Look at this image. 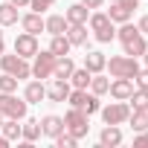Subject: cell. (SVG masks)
Wrapping results in <instances>:
<instances>
[{
    "label": "cell",
    "mask_w": 148,
    "mask_h": 148,
    "mask_svg": "<svg viewBox=\"0 0 148 148\" xmlns=\"http://www.w3.org/2000/svg\"><path fill=\"white\" fill-rule=\"evenodd\" d=\"M122 128L119 125H105L102 128V134H99V145L102 148H116V145H122Z\"/></svg>",
    "instance_id": "obj_11"
},
{
    "label": "cell",
    "mask_w": 148,
    "mask_h": 148,
    "mask_svg": "<svg viewBox=\"0 0 148 148\" xmlns=\"http://www.w3.org/2000/svg\"><path fill=\"white\" fill-rule=\"evenodd\" d=\"M6 145H9V139H6L3 134H0V148H6Z\"/></svg>",
    "instance_id": "obj_40"
},
{
    "label": "cell",
    "mask_w": 148,
    "mask_h": 148,
    "mask_svg": "<svg viewBox=\"0 0 148 148\" xmlns=\"http://www.w3.org/2000/svg\"><path fill=\"white\" fill-rule=\"evenodd\" d=\"M21 26H23V32H29V35H38V32H44V18H41L38 12L21 15Z\"/></svg>",
    "instance_id": "obj_18"
},
{
    "label": "cell",
    "mask_w": 148,
    "mask_h": 148,
    "mask_svg": "<svg viewBox=\"0 0 148 148\" xmlns=\"http://www.w3.org/2000/svg\"><path fill=\"white\" fill-rule=\"evenodd\" d=\"M134 84H136V87H142V90H148V67H142L136 76H134Z\"/></svg>",
    "instance_id": "obj_34"
},
{
    "label": "cell",
    "mask_w": 148,
    "mask_h": 148,
    "mask_svg": "<svg viewBox=\"0 0 148 148\" xmlns=\"http://www.w3.org/2000/svg\"><path fill=\"white\" fill-rule=\"evenodd\" d=\"M99 108H102V105H99V96H96V93H87L79 110H84L87 116H93V113H99Z\"/></svg>",
    "instance_id": "obj_29"
},
{
    "label": "cell",
    "mask_w": 148,
    "mask_h": 148,
    "mask_svg": "<svg viewBox=\"0 0 148 148\" xmlns=\"http://www.w3.org/2000/svg\"><path fill=\"white\" fill-rule=\"evenodd\" d=\"M0 93H18V79L3 73V76H0Z\"/></svg>",
    "instance_id": "obj_32"
},
{
    "label": "cell",
    "mask_w": 148,
    "mask_h": 148,
    "mask_svg": "<svg viewBox=\"0 0 148 148\" xmlns=\"http://www.w3.org/2000/svg\"><path fill=\"white\" fill-rule=\"evenodd\" d=\"M67 18L64 15H49V18H44V32H49V35H64L67 32Z\"/></svg>",
    "instance_id": "obj_19"
},
{
    "label": "cell",
    "mask_w": 148,
    "mask_h": 148,
    "mask_svg": "<svg viewBox=\"0 0 148 148\" xmlns=\"http://www.w3.org/2000/svg\"><path fill=\"white\" fill-rule=\"evenodd\" d=\"M9 3H15L18 9H23V6H29V0H9Z\"/></svg>",
    "instance_id": "obj_39"
},
{
    "label": "cell",
    "mask_w": 148,
    "mask_h": 148,
    "mask_svg": "<svg viewBox=\"0 0 148 148\" xmlns=\"http://www.w3.org/2000/svg\"><path fill=\"white\" fill-rule=\"evenodd\" d=\"M128 105H131V108H148V90H142V87H134V93H131Z\"/></svg>",
    "instance_id": "obj_30"
},
{
    "label": "cell",
    "mask_w": 148,
    "mask_h": 148,
    "mask_svg": "<svg viewBox=\"0 0 148 148\" xmlns=\"http://www.w3.org/2000/svg\"><path fill=\"white\" fill-rule=\"evenodd\" d=\"M0 122H3V116H0Z\"/></svg>",
    "instance_id": "obj_43"
},
{
    "label": "cell",
    "mask_w": 148,
    "mask_h": 148,
    "mask_svg": "<svg viewBox=\"0 0 148 148\" xmlns=\"http://www.w3.org/2000/svg\"><path fill=\"white\" fill-rule=\"evenodd\" d=\"M105 64H108V55H105V52H99V49H93V52H87V55H84V67H87L90 73H102V70H105Z\"/></svg>",
    "instance_id": "obj_25"
},
{
    "label": "cell",
    "mask_w": 148,
    "mask_h": 148,
    "mask_svg": "<svg viewBox=\"0 0 148 148\" xmlns=\"http://www.w3.org/2000/svg\"><path fill=\"white\" fill-rule=\"evenodd\" d=\"M108 87H110V79H105L102 73H93V76H90V93L105 96V93H108Z\"/></svg>",
    "instance_id": "obj_27"
},
{
    "label": "cell",
    "mask_w": 148,
    "mask_h": 148,
    "mask_svg": "<svg viewBox=\"0 0 148 148\" xmlns=\"http://www.w3.org/2000/svg\"><path fill=\"white\" fill-rule=\"evenodd\" d=\"M52 3H55V0H29V9H32V12H38V15H44Z\"/></svg>",
    "instance_id": "obj_33"
},
{
    "label": "cell",
    "mask_w": 148,
    "mask_h": 148,
    "mask_svg": "<svg viewBox=\"0 0 148 148\" xmlns=\"http://www.w3.org/2000/svg\"><path fill=\"white\" fill-rule=\"evenodd\" d=\"M70 49H73V44H70V38H67V35H52V41H49V52H52L55 58L70 55Z\"/></svg>",
    "instance_id": "obj_24"
},
{
    "label": "cell",
    "mask_w": 148,
    "mask_h": 148,
    "mask_svg": "<svg viewBox=\"0 0 148 148\" xmlns=\"http://www.w3.org/2000/svg\"><path fill=\"white\" fill-rule=\"evenodd\" d=\"M105 70H110V76H113V79H134L142 67H139V61H136V58H131V55H125V52H122V55L108 58Z\"/></svg>",
    "instance_id": "obj_2"
},
{
    "label": "cell",
    "mask_w": 148,
    "mask_h": 148,
    "mask_svg": "<svg viewBox=\"0 0 148 148\" xmlns=\"http://www.w3.org/2000/svg\"><path fill=\"white\" fill-rule=\"evenodd\" d=\"M64 131L73 134L76 139L87 136V131H90V116H87L84 110H79V108H70V110L64 113Z\"/></svg>",
    "instance_id": "obj_5"
},
{
    "label": "cell",
    "mask_w": 148,
    "mask_h": 148,
    "mask_svg": "<svg viewBox=\"0 0 148 148\" xmlns=\"http://www.w3.org/2000/svg\"><path fill=\"white\" fill-rule=\"evenodd\" d=\"M18 21H21V15H18L15 3H0V26H15Z\"/></svg>",
    "instance_id": "obj_26"
},
{
    "label": "cell",
    "mask_w": 148,
    "mask_h": 148,
    "mask_svg": "<svg viewBox=\"0 0 148 148\" xmlns=\"http://www.w3.org/2000/svg\"><path fill=\"white\" fill-rule=\"evenodd\" d=\"M134 148H148V128L139 131V134L134 136Z\"/></svg>",
    "instance_id": "obj_35"
},
{
    "label": "cell",
    "mask_w": 148,
    "mask_h": 148,
    "mask_svg": "<svg viewBox=\"0 0 148 148\" xmlns=\"http://www.w3.org/2000/svg\"><path fill=\"white\" fill-rule=\"evenodd\" d=\"M136 26H139V32H142V35H148V15H142V18L136 21Z\"/></svg>",
    "instance_id": "obj_36"
},
{
    "label": "cell",
    "mask_w": 148,
    "mask_h": 148,
    "mask_svg": "<svg viewBox=\"0 0 148 148\" xmlns=\"http://www.w3.org/2000/svg\"><path fill=\"white\" fill-rule=\"evenodd\" d=\"M6 52V41H3V26H0V55Z\"/></svg>",
    "instance_id": "obj_38"
},
{
    "label": "cell",
    "mask_w": 148,
    "mask_h": 148,
    "mask_svg": "<svg viewBox=\"0 0 148 148\" xmlns=\"http://www.w3.org/2000/svg\"><path fill=\"white\" fill-rule=\"evenodd\" d=\"M73 70H76V61H73L70 55H61V58L55 61V70H52V79H64V82H67Z\"/></svg>",
    "instance_id": "obj_22"
},
{
    "label": "cell",
    "mask_w": 148,
    "mask_h": 148,
    "mask_svg": "<svg viewBox=\"0 0 148 148\" xmlns=\"http://www.w3.org/2000/svg\"><path fill=\"white\" fill-rule=\"evenodd\" d=\"M64 18H67V23H87V18H90V9H87L84 3H73V6L64 12Z\"/></svg>",
    "instance_id": "obj_20"
},
{
    "label": "cell",
    "mask_w": 148,
    "mask_h": 148,
    "mask_svg": "<svg viewBox=\"0 0 148 148\" xmlns=\"http://www.w3.org/2000/svg\"><path fill=\"white\" fill-rule=\"evenodd\" d=\"M142 58H145V67H148V49H145V52H142Z\"/></svg>",
    "instance_id": "obj_41"
},
{
    "label": "cell",
    "mask_w": 148,
    "mask_h": 148,
    "mask_svg": "<svg viewBox=\"0 0 148 148\" xmlns=\"http://www.w3.org/2000/svg\"><path fill=\"white\" fill-rule=\"evenodd\" d=\"M134 79H113L110 82V87H108V93H110V99H119V102H128L131 99V93H134Z\"/></svg>",
    "instance_id": "obj_9"
},
{
    "label": "cell",
    "mask_w": 148,
    "mask_h": 148,
    "mask_svg": "<svg viewBox=\"0 0 148 148\" xmlns=\"http://www.w3.org/2000/svg\"><path fill=\"white\" fill-rule=\"evenodd\" d=\"M128 122H131L134 134L145 131V128H148V108H131V116H128Z\"/></svg>",
    "instance_id": "obj_21"
},
{
    "label": "cell",
    "mask_w": 148,
    "mask_h": 148,
    "mask_svg": "<svg viewBox=\"0 0 148 148\" xmlns=\"http://www.w3.org/2000/svg\"><path fill=\"white\" fill-rule=\"evenodd\" d=\"M23 99H26L29 105H41V99H47V84H44L41 79L29 82V84L23 87Z\"/></svg>",
    "instance_id": "obj_13"
},
{
    "label": "cell",
    "mask_w": 148,
    "mask_h": 148,
    "mask_svg": "<svg viewBox=\"0 0 148 148\" xmlns=\"http://www.w3.org/2000/svg\"><path fill=\"white\" fill-rule=\"evenodd\" d=\"M110 3H116V0H110Z\"/></svg>",
    "instance_id": "obj_42"
},
{
    "label": "cell",
    "mask_w": 148,
    "mask_h": 148,
    "mask_svg": "<svg viewBox=\"0 0 148 148\" xmlns=\"http://www.w3.org/2000/svg\"><path fill=\"white\" fill-rule=\"evenodd\" d=\"M87 23H90V32L96 35L99 44H110L116 38V23L108 18V12H90Z\"/></svg>",
    "instance_id": "obj_1"
},
{
    "label": "cell",
    "mask_w": 148,
    "mask_h": 148,
    "mask_svg": "<svg viewBox=\"0 0 148 148\" xmlns=\"http://www.w3.org/2000/svg\"><path fill=\"white\" fill-rule=\"evenodd\" d=\"M82 3H84L87 9H102V3H105V0H82Z\"/></svg>",
    "instance_id": "obj_37"
},
{
    "label": "cell",
    "mask_w": 148,
    "mask_h": 148,
    "mask_svg": "<svg viewBox=\"0 0 148 148\" xmlns=\"http://www.w3.org/2000/svg\"><path fill=\"white\" fill-rule=\"evenodd\" d=\"M26 110H29V102L26 99H18L15 93H0V116H3V119L23 122L26 119Z\"/></svg>",
    "instance_id": "obj_3"
},
{
    "label": "cell",
    "mask_w": 148,
    "mask_h": 148,
    "mask_svg": "<svg viewBox=\"0 0 148 148\" xmlns=\"http://www.w3.org/2000/svg\"><path fill=\"white\" fill-rule=\"evenodd\" d=\"M61 131H64V116H55V113H47V116L41 119V134H44V136L55 139V136H58Z\"/></svg>",
    "instance_id": "obj_12"
},
{
    "label": "cell",
    "mask_w": 148,
    "mask_h": 148,
    "mask_svg": "<svg viewBox=\"0 0 148 148\" xmlns=\"http://www.w3.org/2000/svg\"><path fill=\"white\" fill-rule=\"evenodd\" d=\"M70 82H64V79H52L49 84H47V99L49 102H67V96H70Z\"/></svg>",
    "instance_id": "obj_10"
},
{
    "label": "cell",
    "mask_w": 148,
    "mask_h": 148,
    "mask_svg": "<svg viewBox=\"0 0 148 148\" xmlns=\"http://www.w3.org/2000/svg\"><path fill=\"white\" fill-rule=\"evenodd\" d=\"M0 134H3L9 142L18 139V136H21V125H18V119H3V122H0Z\"/></svg>",
    "instance_id": "obj_28"
},
{
    "label": "cell",
    "mask_w": 148,
    "mask_h": 148,
    "mask_svg": "<svg viewBox=\"0 0 148 148\" xmlns=\"http://www.w3.org/2000/svg\"><path fill=\"white\" fill-rule=\"evenodd\" d=\"M90 76H93V73L87 70V67H76V70H73L70 73V87H76V90H87L90 87Z\"/></svg>",
    "instance_id": "obj_17"
},
{
    "label": "cell",
    "mask_w": 148,
    "mask_h": 148,
    "mask_svg": "<svg viewBox=\"0 0 148 148\" xmlns=\"http://www.w3.org/2000/svg\"><path fill=\"white\" fill-rule=\"evenodd\" d=\"M52 142H55V148H76V145H79V139L73 136V134H67V131H61Z\"/></svg>",
    "instance_id": "obj_31"
},
{
    "label": "cell",
    "mask_w": 148,
    "mask_h": 148,
    "mask_svg": "<svg viewBox=\"0 0 148 148\" xmlns=\"http://www.w3.org/2000/svg\"><path fill=\"white\" fill-rule=\"evenodd\" d=\"M64 35L70 38V44H73V47H87V38H90L87 23H70Z\"/></svg>",
    "instance_id": "obj_14"
},
{
    "label": "cell",
    "mask_w": 148,
    "mask_h": 148,
    "mask_svg": "<svg viewBox=\"0 0 148 148\" xmlns=\"http://www.w3.org/2000/svg\"><path fill=\"white\" fill-rule=\"evenodd\" d=\"M38 49H41V44H38V35L21 32V35L15 38V52H18L21 58H32V55H35Z\"/></svg>",
    "instance_id": "obj_8"
},
{
    "label": "cell",
    "mask_w": 148,
    "mask_h": 148,
    "mask_svg": "<svg viewBox=\"0 0 148 148\" xmlns=\"http://www.w3.org/2000/svg\"><path fill=\"white\" fill-rule=\"evenodd\" d=\"M145 49H148V41H145V35H142V32H139V35H134L131 41H125V44H122V52H125V55H131V58H139Z\"/></svg>",
    "instance_id": "obj_16"
},
{
    "label": "cell",
    "mask_w": 148,
    "mask_h": 148,
    "mask_svg": "<svg viewBox=\"0 0 148 148\" xmlns=\"http://www.w3.org/2000/svg\"><path fill=\"white\" fill-rule=\"evenodd\" d=\"M99 113H102V122H105V125H125V122H128V116H131V105H128V102L113 99L110 105L99 108Z\"/></svg>",
    "instance_id": "obj_6"
},
{
    "label": "cell",
    "mask_w": 148,
    "mask_h": 148,
    "mask_svg": "<svg viewBox=\"0 0 148 148\" xmlns=\"http://www.w3.org/2000/svg\"><path fill=\"white\" fill-rule=\"evenodd\" d=\"M108 18H110L113 23H125V21L134 18V12H131L125 3H119V0H116V3H110V9H108Z\"/></svg>",
    "instance_id": "obj_23"
},
{
    "label": "cell",
    "mask_w": 148,
    "mask_h": 148,
    "mask_svg": "<svg viewBox=\"0 0 148 148\" xmlns=\"http://www.w3.org/2000/svg\"><path fill=\"white\" fill-rule=\"evenodd\" d=\"M44 134H41V119H23V125H21V139L23 142H38Z\"/></svg>",
    "instance_id": "obj_15"
},
{
    "label": "cell",
    "mask_w": 148,
    "mask_h": 148,
    "mask_svg": "<svg viewBox=\"0 0 148 148\" xmlns=\"http://www.w3.org/2000/svg\"><path fill=\"white\" fill-rule=\"evenodd\" d=\"M55 55L49 52V49H38L35 55H32V79H52V70H55Z\"/></svg>",
    "instance_id": "obj_7"
},
{
    "label": "cell",
    "mask_w": 148,
    "mask_h": 148,
    "mask_svg": "<svg viewBox=\"0 0 148 148\" xmlns=\"http://www.w3.org/2000/svg\"><path fill=\"white\" fill-rule=\"evenodd\" d=\"M0 70L3 73H9V76H15L18 82L21 79H32V64H29V58H21L18 52L15 55H0Z\"/></svg>",
    "instance_id": "obj_4"
}]
</instances>
